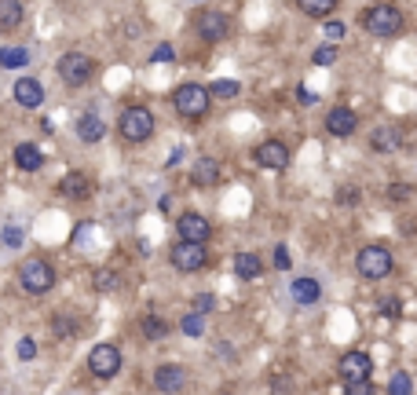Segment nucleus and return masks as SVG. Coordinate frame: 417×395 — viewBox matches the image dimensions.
<instances>
[{
	"mask_svg": "<svg viewBox=\"0 0 417 395\" xmlns=\"http://www.w3.org/2000/svg\"><path fill=\"white\" fill-rule=\"evenodd\" d=\"M4 242H8V249H19V245H22V230L19 227H8L4 230Z\"/></svg>",
	"mask_w": 417,
	"mask_h": 395,
	"instance_id": "ea45409f",
	"label": "nucleus"
},
{
	"mask_svg": "<svg viewBox=\"0 0 417 395\" xmlns=\"http://www.w3.org/2000/svg\"><path fill=\"white\" fill-rule=\"evenodd\" d=\"M208 92H213V99H234L238 92H242V85H238V81H213V85H208Z\"/></svg>",
	"mask_w": 417,
	"mask_h": 395,
	"instance_id": "c85d7f7f",
	"label": "nucleus"
},
{
	"mask_svg": "<svg viewBox=\"0 0 417 395\" xmlns=\"http://www.w3.org/2000/svg\"><path fill=\"white\" fill-rule=\"evenodd\" d=\"M11 95H15V103H19L22 110H37L44 103V88H41L37 77H19V81H15V88H11Z\"/></svg>",
	"mask_w": 417,
	"mask_h": 395,
	"instance_id": "2eb2a0df",
	"label": "nucleus"
},
{
	"mask_svg": "<svg viewBox=\"0 0 417 395\" xmlns=\"http://www.w3.org/2000/svg\"><path fill=\"white\" fill-rule=\"evenodd\" d=\"M344 395H377V388H374L370 381H359V384H348Z\"/></svg>",
	"mask_w": 417,
	"mask_h": 395,
	"instance_id": "58836bf2",
	"label": "nucleus"
},
{
	"mask_svg": "<svg viewBox=\"0 0 417 395\" xmlns=\"http://www.w3.org/2000/svg\"><path fill=\"white\" fill-rule=\"evenodd\" d=\"M355 128H359V113L351 106H333L326 113V132L333 139H351V136H355Z\"/></svg>",
	"mask_w": 417,
	"mask_h": 395,
	"instance_id": "ddd939ff",
	"label": "nucleus"
},
{
	"mask_svg": "<svg viewBox=\"0 0 417 395\" xmlns=\"http://www.w3.org/2000/svg\"><path fill=\"white\" fill-rule=\"evenodd\" d=\"M88 370H92V377H99V381H114V377L121 373V348L110 344V340L95 344V348L88 352Z\"/></svg>",
	"mask_w": 417,
	"mask_h": 395,
	"instance_id": "0eeeda50",
	"label": "nucleus"
},
{
	"mask_svg": "<svg viewBox=\"0 0 417 395\" xmlns=\"http://www.w3.org/2000/svg\"><path fill=\"white\" fill-rule=\"evenodd\" d=\"M234 275L242 278V282H253V278H260V275H264L260 253H238V256H234Z\"/></svg>",
	"mask_w": 417,
	"mask_h": 395,
	"instance_id": "412c9836",
	"label": "nucleus"
},
{
	"mask_svg": "<svg viewBox=\"0 0 417 395\" xmlns=\"http://www.w3.org/2000/svg\"><path fill=\"white\" fill-rule=\"evenodd\" d=\"M169 260H172V268H176V271L195 275V271H202V268H205L208 253H205V245H195V242H176L172 249H169Z\"/></svg>",
	"mask_w": 417,
	"mask_h": 395,
	"instance_id": "1a4fd4ad",
	"label": "nucleus"
},
{
	"mask_svg": "<svg viewBox=\"0 0 417 395\" xmlns=\"http://www.w3.org/2000/svg\"><path fill=\"white\" fill-rule=\"evenodd\" d=\"M399 143H403V128H395V125H381V128H374V136H370V146L377 154H392Z\"/></svg>",
	"mask_w": 417,
	"mask_h": 395,
	"instance_id": "6ab92c4d",
	"label": "nucleus"
},
{
	"mask_svg": "<svg viewBox=\"0 0 417 395\" xmlns=\"http://www.w3.org/2000/svg\"><path fill=\"white\" fill-rule=\"evenodd\" d=\"M381 315H399V300H381Z\"/></svg>",
	"mask_w": 417,
	"mask_h": 395,
	"instance_id": "79ce46f5",
	"label": "nucleus"
},
{
	"mask_svg": "<svg viewBox=\"0 0 417 395\" xmlns=\"http://www.w3.org/2000/svg\"><path fill=\"white\" fill-rule=\"evenodd\" d=\"M344 33H348V26H344V22H337V19H330V22H326V41H330V44L344 41Z\"/></svg>",
	"mask_w": 417,
	"mask_h": 395,
	"instance_id": "72a5a7b5",
	"label": "nucleus"
},
{
	"mask_svg": "<svg viewBox=\"0 0 417 395\" xmlns=\"http://www.w3.org/2000/svg\"><path fill=\"white\" fill-rule=\"evenodd\" d=\"M297 103H300V106H315V103H318V95H315L308 85H297Z\"/></svg>",
	"mask_w": 417,
	"mask_h": 395,
	"instance_id": "4c0bfd02",
	"label": "nucleus"
},
{
	"mask_svg": "<svg viewBox=\"0 0 417 395\" xmlns=\"http://www.w3.org/2000/svg\"><path fill=\"white\" fill-rule=\"evenodd\" d=\"M19 282H22L26 293L41 296V293H48L55 286V268L44 256H29V260H22V268H19Z\"/></svg>",
	"mask_w": 417,
	"mask_h": 395,
	"instance_id": "423d86ee",
	"label": "nucleus"
},
{
	"mask_svg": "<svg viewBox=\"0 0 417 395\" xmlns=\"http://www.w3.org/2000/svg\"><path fill=\"white\" fill-rule=\"evenodd\" d=\"M154 388L162 395H180L187 388V370L180 362H162V366L154 370Z\"/></svg>",
	"mask_w": 417,
	"mask_h": 395,
	"instance_id": "f8f14e48",
	"label": "nucleus"
},
{
	"mask_svg": "<svg viewBox=\"0 0 417 395\" xmlns=\"http://www.w3.org/2000/svg\"><path fill=\"white\" fill-rule=\"evenodd\" d=\"M311 62H315V66H333V62H337V44H323V48H315Z\"/></svg>",
	"mask_w": 417,
	"mask_h": 395,
	"instance_id": "2f4dec72",
	"label": "nucleus"
},
{
	"mask_svg": "<svg viewBox=\"0 0 417 395\" xmlns=\"http://www.w3.org/2000/svg\"><path fill=\"white\" fill-rule=\"evenodd\" d=\"M220 395H234V391H220Z\"/></svg>",
	"mask_w": 417,
	"mask_h": 395,
	"instance_id": "37998d69",
	"label": "nucleus"
},
{
	"mask_svg": "<svg viewBox=\"0 0 417 395\" xmlns=\"http://www.w3.org/2000/svg\"><path fill=\"white\" fill-rule=\"evenodd\" d=\"M337 202H341V205H355V202H359V190H355V187H348V190H337Z\"/></svg>",
	"mask_w": 417,
	"mask_h": 395,
	"instance_id": "a19ab883",
	"label": "nucleus"
},
{
	"mask_svg": "<svg viewBox=\"0 0 417 395\" xmlns=\"http://www.w3.org/2000/svg\"><path fill=\"white\" fill-rule=\"evenodd\" d=\"M176 52H172V44H157L154 52H150V62H172Z\"/></svg>",
	"mask_w": 417,
	"mask_h": 395,
	"instance_id": "e433bc0d",
	"label": "nucleus"
},
{
	"mask_svg": "<svg viewBox=\"0 0 417 395\" xmlns=\"http://www.w3.org/2000/svg\"><path fill=\"white\" fill-rule=\"evenodd\" d=\"M26 19V8H22V0H0V29L11 33V29H19Z\"/></svg>",
	"mask_w": 417,
	"mask_h": 395,
	"instance_id": "4be33fe9",
	"label": "nucleus"
},
{
	"mask_svg": "<svg viewBox=\"0 0 417 395\" xmlns=\"http://www.w3.org/2000/svg\"><path fill=\"white\" fill-rule=\"evenodd\" d=\"M0 66H4V70H22V66H29V48L4 44L0 48Z\"/></svg>",
	"mask_w": 417,
	"mask_h": 395,
	"instance_id": "5701e85b",
	"label": "nucleus"
},
{
	"mask_svg": "<svg viewBox=\"0 0 417 395\" xmlns=\"http://www.w3.org/2000/svg\"><path fill=\"white\" fill-rule=\"evenodd\" d=\"M176 235H180V242H195V245H205L208 238H213V223H208L202 212L187 209L176 216Z\"/></svg>",
	"mask_w": 417,
	"mask_h": 395,
	"instance_id": "6e6552de",
	"label": "nucleus"
},
{
	"mask_svg": "<svg viewBox=\"0 0 417 395\" xmlns=\"http://www.w3.org/2000/svg\"><path fill=\"white\" fill-rule=\"evenodd\" d=\"M220 176H223V172H220V161H216V158H198L195 169H190V179H195L198 187H205V190L216 187Z\"/></svg>",
	"mask_w": 417,
	"mask_h": 395,
	"instance_id": "f3484780",
	"label": "nucleus"
},
{
	"mask_svg": "<svg viewBox=\"0 0 417 395\" xmlns=\"http://www.w3.org/2000/svg\"><path fill=\"white\" fill-rule=\"evenodd\" d=\"M62 194L66 198H88L92 194V183H88V176H81V172H70V176H62Z\"/></svg>",
	"mask_w": 417,
	"mask_h": 395,
	"instance_id": "a878e982",
	"label": "nucleus"
},
{
	"mask_svg": "<svg viewBox=\"0 0 417 395\" xmlns=\"http://www.w3.org/2000/svg\"><path fill=\"white\" fill-rule=\"evenodd\" d=\"M172 106L180 118L187 121H198L208 113V106H213V92H208L205 85H198V81H187V85H180L172 92Z\"/></svg>",
	"mask_w": 417,
	"mask_h": 395,
	"instance_id": "f257e3e1",
	"label": "nucleus"
},
{
	"mask_svg": "<svg viewBox=\"0 0 417 395\" xmlns=\"http://www.w3.org/2000/svg\"><path fill=\"white\" fill-rule=\"evenodd\" d=\"M395 268L392 253L384 249V245H362L355 253V271L366 278V282H381V278H388Z\"/></svg>",
	"mask_w": 417,
	"mask_h": 395,
	"instance_id": "39448f33",
	"label": "nucleus"
},
{
	"mask_svg": "<svg viewBox=\"0 0 417 395\" xmlns=\"http://www.w3.org/2000/svg\"><path fill=\"white\" fill-rule=\"evenodd\" d=\"M256 165L260 169H271V172H282V169H290V161H293V154H290V146H285L282 139H264L260 146H256Z\"/></svg>",
	"mask_w": 417,
	"mask_h": 395,
	"instance_id": "9b49d317",
	"label": "nucleus"
},
{
	"mask_svg": "<svg viewBox=\"0 0 417 395\" xmlns=\"http://www.w3.org/2000/svg\"><path fill=\"white\" fill-rule=\"evenodd\" d=\"M362 26L374 37H395V33H403V11L395 4H370L362 11Z\"/></svg>",
	"mask_w": 417,
	"mask_h": 395,
	"instance_id": "20e7f679",
	"label": "nucleus"
},
{
	"mask_svg": "<svg viewBox=\"0 0 417 395\" xmlns=\"http://www.w3.org/2000/svg\"><path fill=\"white\" fill-rule=\"evenodd\" d=\"M275 268H278V271H290V268H293V256H290V249H285V245H275Z\"/></svg>",
	"mask_w": 417,
	"mask_h": 395,
	"instance_id": "c9c22d12",
	"label": "nucleus"
},
{
	"mask_svg": "<svg viewBox=\"0 0 417 395\" xmlns=\"http://www.w3.org/2000/svg\"><path fill=\"white\" fill-rule=\"evenodd\" d=\"M297 8L308 15V19H326L330 22V15L337 11V0H297Z\"/></svg>",
	"mask_w": 417,
	"mask_h": 395,
	"instance_id": "b1692460",
	"label": "nucleus"
},
{
	"mask_svg": "<svg viewBox=\"0 0 417 395\" xmlns=\"http://www.w3.org/2000/svg\"><path fill=\"white\" fill-rule=\"evenodd\" d=\"M290 293H293V300H297L300 307H311V304H318V300H323V286H318V278H308V275L293 278Z\"/></svg>",
	"mask_w": 417,
	"mask_h": 395,
	"instance_id": "dca6fc26",
	"label": "nucleus"
},
{
	"mask_svg": "<svg viewBox=\"0 0 417 395\" xmlns=\"http://www.w3.org/2000/svg\"><path fill=\"white\" fill-rule=\"evenodd\" d=\"M139 333L147 337V340H165L169 337V322L162 315H143L139 319Z\"/></svg>",
	"mask_w": 417,
	"mask_h": 395,
	"instance_id": "393cba45",
	"label": "nucleus"
},
{
	"mask_svg": "<svg viewBox=\"0 0 417 395\" xmlns=\"http://www.w3.org/2000/svg\"><path fill=\"white\" fill-rule=\"evenodd\" d=\"M15 355H19L22 362H29V359H37V344H34V340H29V337H22V340H19V348H15Z\"/></svg>",
	"mask_w": 417,
	"mask_h": 395,
	"instance_id": "f704fd0d",
	"label": "nucleus"
},
{
	"mask_svg": "<svg viewBox=\"0 0 417 395\" xmlns=\"http://www.w3.org/2000/svg\"><path fill=\"white\" fill-rule=\"evenodd\" d=\"M77 136H81L85 143H99L106 136V121L99 118V113H81V118H77Z\"/></svg>",
	"mask_w": 417,
	"mask_h": 395,
	"instance_id": "aec40b11",
	"label": "nucleus"
},
{
	"mask_svg": "<svg viewBox=\"0 0 417 395\" xmlns=\"http://www.w3.org/2000/svg\"><path fill=\"white\" fill-rule=\"evenodd\" d=\"M388 395H414V377L410 373H392V381H388Z\"/></svg>",
	"mask_w": 417,
	"mask_h": 395,
	"instance_id": "cd10ccee",
	"label": "nucleus"
},
{
	"mask_svg": "<svg viewBox=\"0 0 417 395\" xmlns=\"http://www.w3.org/2000/svg\"><path fill=\"white\" fill-rule=\"evenodd\" d=\"M118 286H121V275L118 271H110V268L95 271V289H99V293H114Z\"/></svg>",
	"mask_w": 417,
	"mask_h": 395,
	"instance_id": "bb28decb",
	"label": "nucleus"
},
{
	"mask_svg": "<svg viewBox=\"0 0 417 395\" xmlns=\"http://www.w3.org/2000/svg\"><path fill=\"white\" fill-rule=\"evenodd\" d=\"M190 304H195V311H198V315H208V311L216 307V296H213V293H198Z\"/></svg>",
	"mask_w": 417,
	"mask_h": 395,
	"instance_id": "473e14b6",
	"label": "nucleus"
},
{
	"mask_svg": "<svg viewBox=\"0 0 417 395\" xmlns=\"http://www.w3.org/2000/svg\"><path fill=\"white\" fill-rule=\"evenodd\" d=\"M15 165H19L22 172H41L44 169V151L37 143H19L15 146Z\"/></svg>",
	"mask_w": 417,
	"mask_h": 395,
	"instance_id": "a211bd4d",
	"label": "nucleus"
},
{
	"mask_svg": "<svg viewBox=\"0 0 417 395\" xmlns=\"http://www.w3.org/2000/svg\"><path fill=\"white\" fill-rule=\"evenodd\" d=\"M154 128H157V121H154V110L150 106H125L121 110V118H118V132L128 139V143H147L150 136H154Z\"/></svg>",
	"mask_w": 417,
	"mask_h": 395,
	"instance_id": "f03ea898",
	"label": "nucleus"
},
{
	"mask_svg": "<svg viewBox=\"0 0 417 395\" xmlns=\"http://www.w3.org/2000/svg\"><path fill=\"white\" fill-rule=\"evenodd\" d=\"M384 194H388V202H410L414 187H410V183H399V179H395V183H388V190H384Z\"/></svg>",
	"mask_w": 417,
	"mask_h": 395,
	"instance_id": "7c9ffc66",
	"label": "nucleus"
},
{
	"mask_svg": "<svg viewBox=\"0 0 417 395\" xmlns=\"http://www.w3.org/2000/svg\"><path fill=\"white\" fill-rule=\"evenodd\" d=\"M195 29H198V37H202V41L216 44V41L227 37L231 22H227V15H223V11H202V15H198V22H195Z\"/></svg>",
	"mask_w": 417,
	"mask_h": 395,
	"instance_id": "4468645a",
	"label": "nucleus"
},
{
	"mask_svg": "<svg viewBox=\"0 0 417 395\" xmlns=\"http://www.w3.org/2000/svg\"><path fill=\"white\" fill-rule=\"evenodd\" d=\"M180 329H183L187 337H202V333H205V315L190 311V315H183V319H180Z\"/></svg>",
	"mask_w": 417,
	"mask_h": 395,
	"instance_id": "c756f323",
	"label": "nucleus"
},
{
	"mask_svg": "<svg viewBox=\"0 0 417 395\" xmlns=\"http://www.w3.org/2000/svg\"><path fill=\"white\" fill-rule=\"evenodd\" d=\"M55 70H59V81L66 88H81V85H88V81L95 77L99 66H95V59L85 55V52H66V55H59Z\"/></svg>",
	"mask_w": 417,
	"mask_h": 395,
	"instance_id": "7ed1b4c3",
	"label": "nucleus"
},
{
	"mask_svg": "<svg viewBox=\"0 0 417 395\" xmlns=\"http://www.w3.org/2000/svg\"><path fill=\"white\" fill-rule=\"evenodd\" d=\"M337 373L344 377V384L370 381V373H374V359H370V352H344L341 362H337Z\"/></svg>",
	"mask_w": 417,
	"mask_h": 395,
	"instance_id": "9d476101",
	"label": "nucleus"
}]
</instances>
